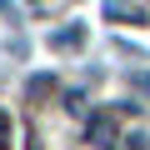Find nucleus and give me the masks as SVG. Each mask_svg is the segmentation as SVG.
Wrapping results in <instances>:
<instances>
[{"label": "nucleus", "instance_id": "5", "mask_svg": "<svg viewBox=\"0 0 150 150\" xmlns=\"http://www.w3.org/2000/svg\"><path fill=\"white\" fill-rule=\"evenodd\" d=\"M10 135H15V130H10V115L0 110V150H10Z\"/></svg>", "mask_w": 150, "mask_h": 150}, {"label": "nucleus", "instance_id": "4", "mask_svg": "<svg viewBox=\"0 0 150 150\" xmlns=\"http://www.w3.org/2000/svg\"><path fill=\"white\" fill-rule=\"evenodd\" d=\"M45 90H55V75H40V80H30V95H35V100H40Z\"/></svg>", "mask_w": 150, "mask_h": 150}, {"label": "nucleus", "instance_id": "1", "mask_svg": "<svg viewBox=\"0 0 150 150\" xmlns=\"http://www.w3.org/2000/svg\"><path fill=\"white\" fill-rule=\"evenodd\" d=\"M85 140L100 145V150H120V125H115V115H110V110H95V115L85 120Z\"/></svg>", "mask_w": 150, "mask_h": 150}, {"label": "nucleus", "instance_id": "3", "mask_svg": "<svg viewBox=\"0 0 150 150\" xmlns=\"http://www.w3.org/2000/svg\"><path fill=\"white\" fill-rule=\"evenodd\" d=\"M80 45H85V25H65L50 35V50H80Z\"/></svg>", "mask_w": 150, "mask_h": 150}, {"label": "nucleus", "instance_id": "6", "mask_svg": "<svg viewBox=\"0 0 150 150\" xmlns=\"http://www.w3.org/2000/svg\"><path fill=\"white\" fill-rule=\"evenodd\" d=\"M120 150H145V135H135V140H120Z\"/></svg>", "mask_w": 150, "mask_h": 150}, {"label": "nucleus", "instance_id": "2", "mask_svg": "<svg viewBox=\"0 0 150 150\" xmlns=\"http://www.w3.org/2000/svg\"><path fill=\"white\" fill-rule=\"evenodd\" d=\"M105 15H110V20H130V25H145V5H140V0H105Z\"/></svg>", "mask_w": 150, "mask_h": 150}, {"label": "nucleus", "instance_id": "7", "mask_svg": "<svg viewBox=\"0 0 150 150\" xmlns=\"http://www.w3.org/2000/svg\"><path fill=\"white\" fill-rule=\"evenodd\" d=\"M25 5H40V0H25Z\"/></svg>", "mask_w": 150, "mask_h": 150}]
</instances>
